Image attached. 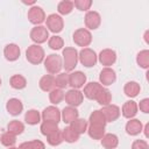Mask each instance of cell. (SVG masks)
Instances as JSON below:
<instances>
[{
  "label": "cell",
  "mask_w": 149,
  "mask_h": 149,
  "mask_svg": "<svg viewBox=\"0 0 149 149\" xmlns=\"http://www.w3.org/2000/svg\"><path fill=\"white\" fill-rule=\"evenodd\" d=\"M62 62H63V68L65 69L66 72H72L74 68L77 66L78 63V51L76 48L72 47H66L63 49L62 52Z\"/></svg>",
  "instance_id": "obj_1"
},
{
  "label": "cell",
  "mask_w": 149,
  "mask_h": 149,
  "mask_svg": "<svg viewBox=\"0 0 149 149\" xmlns=\"http://www.w3.org/2000/svg\"><path fill=\"white\" fill-rule=\"evenodd\" d=\"M26 58L29 63H31L34 65H38L45 58L44 49L38 44H31L26 50Z\"/></svg>",
  "instance_id": "obj_2"
},
{
  "label": "cell",
  "mask_w": 149,
  "mask_h": 149,
  "mask_svg": "<svg viewBox=\"0 0 149 149\" xmlns=\"http://www.w3.org/2000/svg\"><path fill=\"white\" fill-rule=\"evenodd\" d=\"M44 68L48 71L49 74H58L63 68V62H62V57L57 54H50L48 55L44 61Z\"/></svg>",
  "instance_id": "obj_3"
},
{
  "label": "cell",
  "mask_w": 149,
  "mask_h": 149,
  "mask_svg": "<svg viewBox=\"0 0 149 149\" xmlns=\"http://www.w3.org/2000/svg\"><path fill=\"white\" fill-rule=\"evenodd\" d=\"M78 61L85 68H92L98 62V56L95 51L92 50L91 48H83L78 52Z\"/></svg>",
  "instance_id": "obj_4"
},
{
  "label": "cell",
  "mask_w": 149,
  "mask_h": 149,
  "mask_svg": "<svg viewBox=\"0 0 149 149\" xmlns=\"http://www.w3.org/2000/svg\"><path fill=\"white\" fill-rule=\"evenodd\" d=\"M72 40H73L76 45L87 48L92 42V34L86 28H79L73 33Z\"/></svg>",
  "instance_id": "obj_5"
},
{
  "label": "cell",
  "mask_w": 149,
  "mask_h": 149,
  "mask_svg": "<svg viewBox=\"0 0 149 149\" xmlns=\"http://www.w3.org/2000/svg\"><path fill=\"white\" fill-rule=\"evenodd\" d=\"M45 24H47L48 31H51V33H54L56 35V34H58V33H61L63 30L64 20L58 14H50L45 19Z\"/></svg>",
  "instance_id": "obj_6"
},
{
  "label": "cell",
  "mask_w": 149,
  "mask_h": 149,
  "mask_svg": "<svg viewBox=\"0 0 149 149\" xmlns=\"http://www.w3.org/2000/svg\"><path fill=\"white\" fill-rule=\"evenodd\" d=\"M27 17H28V21L35 26H41V23H43L47 19L45 16V13L44 10L40 7V6H31L29 9H28V14H27Z\"/></svg>",
  "instance_id": "obj_7"
},
{
  "label": "cell",
  "mask_w": 149,
  "mask_h": 149,
  "mask_svg": "<svg viewBox=\"0 0 149 149\" xmlns=\"http://www.w3.org/2000/svg\"><path fill=\"white\" fill-rule=\"evenodd\" d=\"M29 36H30V40L35 44L40 45L49 40V31H48L47 27H44V26H35L30 30Z\"/></svg>",
  "instance_id": "obj_8"
},
{
  "label": "cell",
  "mask_w": 149,
  "mask_h": 149,
  "mask_svg": "<svg viewBox=\"0 0 149 149\" xmlns=\"http://www.w3.org/2000/svg\"><path fill=\"white\" fill-rule=\"evenodd\" d=\"M64 100H65V102H66L69 106L77 107V106L81 105V102H83V100H84V94H83V92L79 91V90L71 88V90H69V91L64 94Z\"/></svg>",
  "instance_id": "obj_9"
},
{
  "label": "cell",
  "mask_w": 149,
  "mask_h": 149,
  "mask_svg": "<svg viewBox=\"0 0 149 149\" xmlns=\"http://www.w3.org/2000/svg\"><path fill=\"white\" fill-rule=\"evenodd\" d=\"M85 27L87 30H95L101 24V16L95 10H88L85 15Z\"/></svg>",
  "instance_id": "obj_10"
},
{
  "label": "cell",
  "mask_w": 149,
  "mask_h": 149,
  "mask_svg": "<svg viewBox=\"0 0 149 149\" xmlns=\"http://www.w3.org/2000/svg\"><path fill=\"white\" fill-rule=\"evenodd\" d=\"M86 84V76L81 71H72L69 73V86L74 90L84 87Z\"/></svg>",
  "instance_id": "obj_11"
},
{
  "label": "cell",
  "mask_w": 149,
  "mask_h": 149,
  "mask_svg": "<svg viewBox=\"0 0 149 149\" xmlns=\"http://www.w3.org/2000/svg\"><path fill=\"white\" fill-rule=\"evenodd\" d=\"M98 61L105 68H111L116 62V52L112 49H104L98 55Z\"/></svg>",
  "instance_id": "obj_12"
},
{
  "label": "cell",
  "mask_w": 149,
  "mask_h": 149,
  "mask_svg": "<svg viewBox=\"0 0 149 149\" xmlns=\"http://www.w3.org/2000/svg\"><path fill=\"white\" fill-rule=\"evenodd\" d=\"M100 111H101L106 122H113V121L118 120L120 114H121L120 107L116 105H113V104H109L107 106H102V108Z\"/></svg>",
  "instance_id": "obj_13"
},
{
  "label": "cell",
  "mask_w": 149,
  "mask_h": 149,
  "mask_svg": "<svg viewBox=\"0 0 149 149\" xmlns=\"http://www.w3.org/2000/svg\"><path fill=\"white\" fill-rule=\"evenodd\" d=\"M41 118L43 119V121H50L58 125V122L61 121V111L57 108V106H48L43 109Z\"/></svg>",
  "instance_id": "obj_14"
},
{
  "label": "cell",
  "mask_w": 149,
  "mask_h": 149,
  "mask_svg": "<svg viewBox=\"0 0 149 149\" xmlns=\"http://www.w3.org/2000/svg\"><path fill=\"white\" fill-rule=\"evenodd\" d=\"M116 80V73L112 68H104L99 74V83L102 86H109Z\"/></svg>",
  "instance_id": "obj_15"
},
{
  "label": "cell",
  "mask_w": 149,
  "mask_h": 149,
  "mask_svg": "<svg viewBox=\"0 0 149 149\" xmlns=\"http://www.w3.org/2000/svg\"><path fill=\"white\" fill-rule=\"evenodd\" d=\"M102 85L100 83H97V81H91V83H87L85 84L84 86V91H83V94L87 98V99H91V100H95L98 93L102 90Z\"/></svg>",
  "instance_id": "obj_16"
},
{
  "label": "cell",
  "mask_w": 149,
  "mask_h": 149,
  "mask_svg": "<svg viewBox=\"0 0 149 149\" xmlns=\"http://www.w3.org/2000/svg\"><path fill=\"white\" fill-rule=\"evenodd\" d=\"M21 55V50H20V47L15 43H9L7 44L5 48H3V56L7 61L9 62H15L19 59Z\"/></svg>",
  "instance_id": "obj_17"
},
{
  "label": "cell",
  "mask_w": 149,
  "mask_h": 149,
  "mask_svg": "<svg viewBox=\"0 0 149 149\" xmlns=\"http://www.w3.org/2000/svg\"><path fill=\"white\" fill-rule=\"evenodd\" d=\"M6 109H7V112H8L10 115L17 116V115H20V114L22 113V111H23V104L21 102L20 99H17V98H12V99H9V100L7 101V104H6Z\"/></svg>",
  "instance_id": "obj_18"
},
{
  "label": "cell",
  "mask_w": 149,
  "mask_h": 149,
  "mask_svg": "<svg viewBox=\"0 0 149 149\" xmlns=\"http://www.w3.org/2000/svg\"><path fill=\"white\" fill-rule=\"evenodd\" d=\"M77 118H79V113L77 111L76 107L72 106H66L63 108V111L61 112V119L63 120L64 123H71L72 121H74Z\"/></svg>",
  "instance_id": "obj_19"
},
{
  "label": "cell",
  "mask_w": 149,
  "mask_h": 149,
  "mask_svg": "<svg viewBox=\"0 0 149 149\" xmlns=\"http://www.w3.org/2000/svg\"><path fill=\"white\" fill-rule=\"evenodd\" d=\"M120 111L126 119H134V116L137 114V111H139L137 104L134 100H128L123 104V106Z\"/></svg>",
  "instance_id": "obj_20"
},
{
  "label": "cell",
  "mask_w": 149,
  "mask_h": 149,
  "mask_svg": "<svg viewBox=\"0 0 149 149\" xmlns=\"http://www.w3.org/2000/svg\"><path fill=\"white\" fill-rule=\"evenodd\" d=\"M143 129V125L140 120L137 119H129L126 123V132L130 136H136L139 135Z\"/></svg>",
  "instance_id": "obj_21"
},
{
  "label": "cell",
  "mask_w": 149,
  "mask_h": 149,
  "mask_svg": "<svg viewBox=\"0 0 149 149\" xmlns=\"http://www.w3.org/2000/svg\"><path fill=\"white\" fill-rule=\"evenodd\" d=\"M100 141H101V146L105 149H115L118 147V144H119L118 136L115 134H112V133L105 134Z\"/></svg>",
  "instance_id": "obj_22"
},
{
  "label": "cell",
  "mask_w": 149,
  "mask_h": 149,
  "mask_svg": "<svg viewBox=\"0 0 149 149\" xmlns=\"http://www.w3.org/2000/svg\"><path fill=\"white\" fill-rule=\"evenodd\" d=\"M40 88L44 92H50L52 91L54 88H56V85H55V77L52 74H45L43 76L41 79H40Z\"/></svg>",
  "instance_id": "obj_23"
},
{
  "label": "cell",
  "mask_w": 149,
  "mask_h": 149,
  "mask_svg": "<svg viewBox=\"0 0 149 149\" xmlns=\"http://www.w3.org/2000/svg\"><path fill=\"white\" fill-rule=\"evenodd\" d=\"M141 91V87H140V84L132 80V81H127L123 86V92L128 97V98H135L139 95Z\"/></svg>",
  "instance_id": "obj_24"
},
{
  "label": "cell",
  "mask_w": 149,
  "mask_h": 149,
  "mask_svg": "<svg viewBox=\"0 0 149 149\" xmlns=\"http://www.w3.org/2000/svg\"><path fill=\"white\" fill-rule=\"evenodd\" d=\"M87 134L93 140H101L105 135V126L99 125H88L87 126Z\"/></svg>",
  "instance_id": "obj_25"
},
{
  "label": "cell",
  "mask_w": 149,
  "mask_h": 149,
  "mask_svg": "<svg viewBox=\"0 0 149 149\" xmlns=\"http://www.w3.org/2000/svg\"><path fill=\"white\" fill-rule=\"evenodd\" d=\"M95 101L100 105V106H107L111 104L112 101V93L108 88L106 87H102V90L98 93L97 98H95Z\"/></svg>",
  "instance_id": "obj_26"
},
{
  "label": "cell",
  "mask_w": 149,
  "mask_h": 149,
  "mask_svg": "<svg viewBox=\"0 0 149 149\" xmlns=\"http://www.w3.org/2000/svg\"><path fill=\"white\" fill-rule=\"evenodd\" d=\"M24 121L26 123L30 125V126H35L37 123L41 122V114L36 109H29L24 114Z\"/></svg>",
  "instance_id": "obj_27"
},
{
  "label": "cell",
  "mask_w": 149,
  "mask_h": 149,
  "mask_svg": "<svg viewBox=\"0 0 149 149\" xmlns=\"http://www.w3.org/2000/svg\"><path fill=\"white\" fill-rule=\"evenodd\" d=\"M106 120L101 113L100 109H95L90 114L88 118V125H99V126H106Z\"/></svg>",
  "instance_id": "obj_28"
},
{
  "label": "cell",
  "mask_w": 149,
  "mask_h": 149,
  "mask_svg": "<svg viewBox=\"0 0 149 149\" xmlns=\"http://www.w3.org/2000/svg\"><path fill=\"white\" fill-rule=\"evenodd\" d=\"M87 126H88V123H87V121L85 120V119H80V118H77L74 121H72L71 123H70V127L77 133V134H84L86 130H87Z\"/></svg>",
  "instance_id": "obj_29"
},
{
  "label": "cell",
  "mask_w": 149,
  "mask_h": 149,
  "mask_svg": "<svg viewBox=\"0 0 149 149\" xmlns=\"http://www.w3.org/2000/svg\"><path fill=\"white\" fill-rule=\"evenodd\" d=\"M62 136H63V140L68 143H74L79 140V134H77L70 126L65 127L62 130Z\"/></svg>",
  "instance_id": "obj_30"
},
{
  "label": "cell",
  "mask_w": 149,
  "mask_h": 149,
  "mask_svg": "<svg viewBox=\"0 0 149 149\" xmlns=\"http://www.w3.org/2000/svg\"><path fill=\"white\" fill-rule=\"evenodd\" d=\"M9 84L15 90H22L27 86V80L22 74H13L9 79Z\"/></svg>",
  "instance_id": "obj_31"
},
{
  "label": "cell",
  "mask_w": 149,
  "mask_h": 149,
  "mask_svg": "<svg viewBox=\"0 0 149 149\" xmlns=\"http://www.w3.org/2000/svg\"><path fill=\"white\" fill-rule=\"evenodd\" d=\"M136 63L140 68L147 70L149 68V50H141L136 56Z\"/></svg>",
  "instance_id": "obj_32"
},
{
  "label": "cell",
  "mask_w": 149,
  "mask_h": 149,
  "mask_svg": "<svg viewBox=\"0 0 149 149\" xmlns=\"http://www.w3.org/2000/svg\"><path fill=\"white\" fill-rule=\"evenodd\" d=\"M0 142L2 146L7 147V148H10V147H14V144L16 143V135H14L13 133L10 132H5L1 136H0Z\"/></svg>",
  "instance_id": "obj_33"
},
{
  "label": "cell",
  "mask_w": 149,
  "mask_h": 149,
  "mask_svg": "<svg viewBox=\"0 0 149 149\" xmlns=\"http://www.w3.org/2000/svg\"><path fill=\"white\" fill-rule=\"evenodd\" d=\"M64 92L63 90L61 88H54L52 91L49 92V100L50 102L55 106V105H58L59 102H62L64 100Z\"/></svg>",
  "instance_id": "obj_34"
},
{
  "label": "cell",
  "mask_w": 149,
  "mask_h": 149,
  "mask_svg": "<svg viewBox=\"0 0 149 149\" xmlns=\"http://www.w3.org/2000/svg\"><path fill=\"white\" fill-rule=\"evenodd\" d=\"M40 130L44 136H48V135L55 133L56 130H58V125L55 122H50V121H43L41 123Z\"/></svg>",
  "instance_id": "obj_35"
},
{
  "label": "cell",
  "mask_w": 149,
  "mask_h": 149,
  "mask_svg": "<svg viewBox=\"0 0 149 149\" xmlns=\"http://www.w3.org/2000/svg\"><path fill=\"white\" fill-rule=\"evenodd\" d=\"M7 129H8V132L13 133L14 135H20L24 130V125L19 120H12L7 125Z\"/></svg>",
  "instance_id": "obj_36"
},
{
  "label": "cell",
  "mask_w": 149,
  "mask_h": 149,
  "mask_svg": "<svg viewBox=\"0 0 149 149\" xmlns=\"http://www.w3.org/2000/svg\"><path fill=\"white\" fill-rule=\"evenodd\" d=\"M57 10L61 15H68L73 10V1H69V0H63L61 2H58L57 5Z\"/></svg>",
  "instance_id": "obj_37"
},
{
  "label": "cell",
  "mask_w": 149,
  "mask_h": 149,
  "mask_svg": "<svg viewBox=\"0 0 149 149\" xmlns=\"http://www.w3.org/2000/svg\"><path fill=\"white\" fill-rule=\"evenodd\" d=\"M55 85H56V88H61V90L69 86V73L59 72L55 77Z\"/></svg>",
  "instance_id": "obj_38"
},
{
  "label": "cell",
  "mask_w": 149,
  "mask_h": 149,
  "mask_svg": "<svg viewBox=\"0 0 149 149\" xmlns=\"http://www.w3.org/2000/svg\"><path fill=\"white\" fill-rule=\"evenodd\" d=\"M48 45L50 49L52 50H61L63 47H64V41L61 36L58 35H54L51 37H49L48 40Z\"/></svg>",
  "instance_id": "obj_39"
},
{
  "label": "cell",
  "mask_w": 149,
  "mask_h": 149,
  "mask_svg": "<svg viewBox=\"0 0 149 149\" xmlns=\"http://www.w3.org/2000/svg\"><path fill=\"white\" fill-rule=\"evenodd\" d=\"M63 141H64V140H63V136H62V130H59V129L56 130L55 133H52V134H50V135L47 136V142H48L50 146H52V147L59 146Z\"/></svg>",
  "instance_id": "obj_40"
},
{
  "label": "cell",
  "mask_w": 149,
  "mask_h": 149,
  "mask_svg": "<svg viewBox=\"0 0 149 149\" xmlns=\"http://www.w3.org/2000/svg\"><path fill=\"white\" fill-rule=\"evenodd\" d=\"M91 6H92L91 0H74L73 1V7H76L77 9L81 12H88Z\"/></svg>",
  "instance_id": "obj_41"
},
{
  "label": "cell",
  "mask_w": 149,
  "mask_h": 149,
  "mask_svg": "<svg viewBox=\"0 0 149 149\" xmlns=\"http://www.w3.org/2000/svg\"><path fill=\"white\" fill-rule=\"evenodd\" d=\"M132 149H149V144L144 140H135L132 143Z\"/></svg>",
  "instance_id": "obj_42"
},
{
  "label": "cell",
  "mask_w": 149,
  "mask_h": 149,
  "mask_svg": "<svg viewBox=\"0 0 149 149\" xmlns=\"http://www.w3.org/2000/svg\"><path fill=\"white\" fill-rule=\"evenodd\" d=\"M137 108H140L141 112L143 113H149V99L148 98H144L140 101V104L137 105Z\"/></svg>",
  "instance_id": "obj_43"
},
{
  "label": "cell",
  "mask_w": 149,
  "mask_h": 149,
  "mask_svg": "<svg viewBox=\"0 0 149 149\" xmlns=\"http://www.w3.org/2000/svg\"><path fill=\"white\" fill-rule=\"evenodd\" d=\"M29 142H30L31 149H45V146L41 140H33V141H29Z\"/></svg>",
  "instance_id": "obj_44"
},
{
  "label": "cell",
  "mask_w": 149,
  "mask_h": 149,
  "mask_svg": "<svg viewBox=\"0 0 149 149\" xmlns=\"http://www.w3.org/2000/svg\"><path fill=\"white\" fill-rule=\"evenodd\" d=\"M17 149H31V147H30V142H29V141H28V142H22V143L19 146Z\"/></svg>",
  "instance_id": "obj_45"
},
{
  "label": "cell",
  "mask_w": 149,
  "mask_h": 149,
  "mask_svg": "<svg viewBox=\"0 0 149 149\" xmlns=\"http://www.w3.org/2000/svg\"><path fill=\"white\" fill-rule=\"evenodd\" d=\"M142 130H144V135H146V137H149V133H148V130H149V123H147Z\"/></svg>",
  "instance_id": "obj_46"
},
{
  "label": "cell",
  "mask_w": 149,
  "mask_h": 149,
  "mask_svg": "<svg viewBox=\"0 0 149 149\" xmlns=\"http://www.w3.org/2000/svg\"><path fill=\"white\" fill-rule=\"evenodd\" d=\"M23 3H26V5H34L35 3V1H22Z\"/></svg>",
  "instance_id": "obj_47"
},
{
  "label": "cell",
  "mask_w": 149,
  "mask_h": 149,
  "mask_svg": "<svg viewBox=\"0 0 149 149\" xmlns=\"http://www.w3.org/2000/svg\"><path fill=\"white\" fill-rule=\"evenodd\" d=\"M8 149H17L16 147H10V148H8Z\"/></svg>",
  "instance_id": "obj_48"
},
{
  "label": "cell",
  "mask_w": 149,
  "mask_h": 149,
  "mask_svg": "<svg viewBox=\"0 0 149 149\" xmlns=\"http://www.w3.org/2000/svg\"><path fill=\"white\" fill-rule=\"evenodd\" d=\"M0 86H1V78H0Z\"/></svg>",
  "instance_id": "obj_49"
}]
</instances>
